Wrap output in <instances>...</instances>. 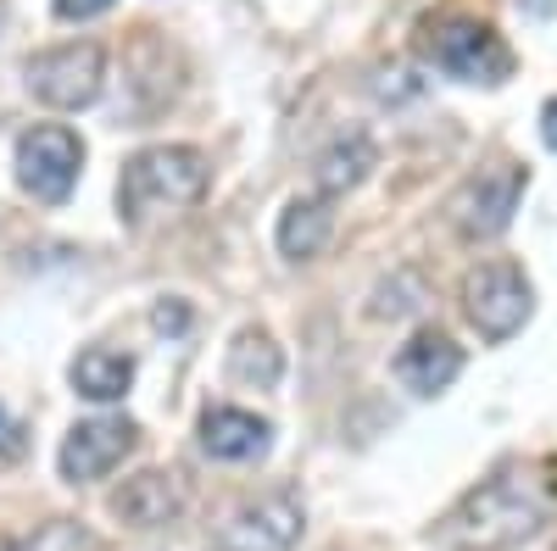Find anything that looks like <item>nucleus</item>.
<instances>
[{
    "label": "nucleus",
    "instance_id": "1",
    "mask_svg": "<svg viewBox=\"0 0 557 551\" xmlns=\"http://www.w3.org/2000/svg\"><path fill=\"white\" fill-rule=\"evenodd\" d=\"M552 513H557L552 479H541V468L519 463V468L480 479L469 496H457V508L441 513L430 540L441 551H513V546L535 540Z\"/></svg>",
    "mask_w": 557,
    "mask_h": 551
},
{
    "label": "nucleus",
    "instance_id": "2",
    "mask_svg": "<svg viewBox=\"0 0 557 551\" xmlns=\"http://www.w3.org/2000/svg\"><path fill=\"white\" fill-rule=\"evenodd\" d=\"M207 178H212V167L196 146H146L123 162L117 212H123V223L146 228L157 212L196 206L207 196Z\"/></svg>",
    "mask_w": 557,
    "mask_h": 551
},
{
    "label": "nucleus",
    "instance_id": "3",
    "mask_svg": "<svg viewBox=\"0 0 557 551\" xmlns=\"http://www.w3.org/2000/svg\"><path fill=\"white\" fill-rule=\"evenodd\" d=\"M424 57L457 84H507L513 78V51H507V39L480 17H441L424 34Z\"/></svg>",
    "mask_w": 557,
    "mask_h": 551
},
{
    "label": "nucleus",
    "instance_id": "4",
    "mask_svg": "<svg viewBox=\"0 0 557 551\" xmlns=\"http://www.w3.org/2000/svg\"><path fill=\"white\" fill-rule=\"evenodd\" d=\"M462 312L480 329V340H491V346L513 340L535 312V290L524 279V267L519 262H480L462 279Z\"/></svg>",
    "mask_w": 557,
    "mask_h": 551
},
{
    "label": "nucleus",
    "instance_id": "5",
    "mask_svg": "<svg viewBox=\"0 0 557 551\" xmlns=\"http://www.w3.org/2000/svg\"><path fill=\"white\" fill-rule=\"evenodd\" d=\"M524 184H530V173H524L519 162H491V167L469 173V178L451 190V201H446L451 228H457L462 240H496L502 228L513 223Z\"/></svg>",
    "mask_w": 557,
    "mask_h": 551
},
{
    "label": "nucleus",
    "instance_id": "6",
    "mask_svg": "<svg viewBox=\"0 0 557 551\" xmlns=\"http://www.w3.org/2000/svg\"><path fill=\"white\" fill-rule=\"evenodd\" d=\"M23 78H28V89H34V101L57 107V112H78V107H89V101L101 96L107 57H101L96 39H73V45H57V51L28 57Z\"/></svg>",
    "mask_w": 557,
    "mask_h": 551
},
{
    "label": "nucleus",
    "instance_id": "7",
    "mask_svg": "<svg viewBox=\"0 0 557 551\" xmlns=\"http://www.w3.org/2000/svg\"><path fill=\"white\" fill-rule=\"evenodd\" d=\"M301 501L290 490H268V496H246L235 501L218 524H212V546L218 551H290L301 540Z\"/></svg>",
    "mask_w": 557,
    "mask_h": 551
},
{
    "label": "nucleus",
    "instance_id": "8",
    "mask_svg": "<svg viewBox=\"0 0 557 551\" xmlns=\"http://www.w3.org/2000/svg\"><path fill=\"white\" fill-rule=\"evenodd\" d=\"M78 167H84V146L73 128H28L17 140V184L34 196V201H67L73 184H78Z\"/></svg>",
    "mask_w": 557,
    "mask_h": 551
},
{
    "label": "nucleus",
    "instance_id": "9",
    "mask_svg": "<svg viewBox=\"0 0 557 551\" xmlns=\"http://www.w3.org/2000/svg\"><path fill=\"white\" fill-rule=\"evenodd\" d=\"M134 446H139V429L128 418H84L67 429V440L57 451V468L67 485H89V479H107Z\"/></svg>",
    "mask_w": 557,
    "mask_h": 551
},
{
    "label": "nucleus",
    "instance_id": "10",
    "mask_svg": "<svg viewBox=\"0 0 557 551\" xmlns=\"http://www.w3.org/2000/svg\"><path fill=\"white\" fill-rule=\"evenodd\" d=\"M184 513V479L173 468H146L112 490V518L128 529H168Z\"/></svg>",
    "mask_w": 557,
    "mask_h": 551
},
{
    "label": "nucleus",
    "instance_id": "11",
    "mask_svg": "<svg viewBox=\"0 0 557 551\" xmlns=\"http://www.w3.org/2000/svg\"><path fill=\"white\" fill-rule=\"evenodd\" d=\"M457 374H462V346H451V335H441V329H418L396 351V379L412 396H441Z\"/></svg>",
    "mask_w": 557,
    "mask_h": 551
},
{
    "label": "nucleus",
    "instance_id": "12",
    "mask_svg": "<svg viewBox=\"0 0 557 551\" xmlns=\"http://www.w3.org/2000/svg\"><path fill=\"white\" fill-rule=\"evenodd\" d=\"M273 440L268 418H257V412L246 406H207L201 412V451L218 456V463H251V456H262Z\"/></svg>",
    "mask_w": 557,
    "mask_h": 551
},
{
    "label": "nucleus",
    "instance_id": "13",
    "mask_svg": "<svg viewBox=\"0 0 557 551\" xmlns=\"http://www.w3.org/2000/svg\"><path fill=\"white\" fill-rule=\"evenodd\" d=\"M330 228H335V201L312 190V196H296L285 212H278L273 240H278V251H285L290 262H307V256H318V251H323Z\"/></svg>",
    "mask_w": 557,
    "mask_h": 551
},
{
    "label": "nucleus",
    "instance_id": "14",
    "mask_svg": "<svg viewBox=\"0 0 557 551\" xmlns=\"http://www.w3.org/2000/svg\"><path fill=\"white\" fill-rule=\"evenodd\" d=\"M368 167H374V140L351 128V134H341L330 151H318V162H312V190L330 196V201H341L346 190H357V184L368 178Z\"/></svg>",
    "mask_w": 557,
    "mask_h": 551
},
{
    "label": "nucleus",
    "instance_id": "15",
    "mask_svg": "<svg viewBox=\"0 0 557 551\" xmlns=\"http://www.w3.org/2000/svg\"><path fill=\"white\" fill-rule=\"evenodd\" d=\"M67 379H73V390H78L84 401H123V396H128V385H134V356L96 346V351L73 356Z\"/></svg>",
    "mask_w": 557,
    "mask_h": 551
},
{
    "label": "nucleus",
    "instance_id": "16",
    "mask_svg": "<svg viewBox=\"0 0 557 551\" xmlns=\"http://www.w3.org/2000/svg\"><path fill=\"white\" fill-rule=\"evenodd\" d=\"M278 374H285V356H278L268 329H240L235 346H228V379L251 385V390H273Z\"/></svg>",
    "mask_w": 557,
    "mask_h": 551
},
{
    "label": "nucleus",
    "instance_id": "17",
    "mask_svg": "<svg viewBox=\"0 0 557 551\" xmlns=\"http://www.w3.org/2000/svg\"><path fill=\"white\" fill-rule=\"evenodd\" d=\"M28 551H107V546H101V535H89V529L73 524V518H51V524L28 540Z\"/></svg>",
    "mask_w": 557,
    "mask_h": 551
},
{
    "label": "nucleus",
    "instance_id": "18",
    "mask_svg": "<svg viewBox=\"0 0 557 551\" xmlns=\"http://www.w3.org/2000/svg\"><path fill=\"white\" fill-rule=\"evenodd\" d=\"M51 12H57V17H67V23H89V17L112 12V0H51Z\"/></svg>",
    "mask_w": 557,
    "mask_h": 551
},
{
    "label": "nucleus",
    "instance_id": "19",
    "mask_svg": "<svg viewBox=\"0 0 557 551\" xmlns=\"http://www.w3.org/2000/svg\"><path fill=\"white\" fill-rule=\"evenodd\" d=\"M0 456H7V463H12V456H23V429L7 418V406H0Z\"/></svg>",
    "mask_w": 557,
    "mask_h": 551
},
{
    "label": "nucleus",
    "instance_id": "20",
    "mask_svg": "<svg viewBox=\"0 0 557 551\" xmlns=\"http://www.w3.org/2000/svg\"><path fill=\"white\" fill-rule=\"evenodd\" d=\"M541 140H546V151H557V96L541 107Z\"/></svg>",
    "mask_w": 557,
    "mask_h": 551
},
{
    "label": "nucleus",
    "instance_id": "21",
    "mask_svg": "<svg viewBox=\"0 0 557 551\" xmlns=\"http://www.w3.org/2000/svg\"><path fill=\"white\" fill-rule=\"evenodd\" d=\"M151 324H157V329H184V306H168V301H162Z\"/></svg>",
    "mask_w": 557,
    "mask_h": 551
},
{
    "label": "nucleus",
    "instance_id": "22",
    "mask_svg": "<svg viewBox=\"0 0 557 551\" xmlns=\"http://www.w3.org/2000/svg\"><path fill=\"white\" fill-rule=\"evenodd\" d=\"M519 12H530V17H552V12H557V0H519Z\"/></svg>",
    "mask_w": 557,
    "mask_h": 551
}]
</instances>
